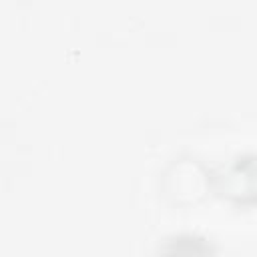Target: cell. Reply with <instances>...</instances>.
Returning <instances> with one entry per match:
<instances>
[{"mask_svg":"<svg viewBox=\"0 0 257 257\" xmlns=\"http://www.w3.org/2000/svg\"><path fill=\"white\" fill-rule=\"evenodd\" d=\"M155 257H219L215 245L197 233H179L167 237L159 247Z\"/></svg>","mask_w":257,"mask_h":257,"instance_id":"cell-1","label":"cell"}]
</instances>
